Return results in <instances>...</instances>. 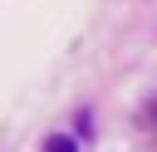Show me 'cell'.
<instances>
[{
    "label": "cell",
    "mask_w": 157,
    "mask_h": 152,
    "mask_svg": "<svg viewBox=\"0 0 157 152\" xmlns=\"http://www.w3.org/2000/svg\"><path fill=\"white\" fill-rule=\"evenodd\" d=\"M44 152H78V142L64 137V132H54V137H44Z\"/></svg>",
    "instance_id": "obj_1"
}]
</instances>
